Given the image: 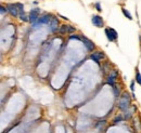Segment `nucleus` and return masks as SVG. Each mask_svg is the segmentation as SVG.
Here are the masks:
<instances>
[{
    "mask_svg": "<svg viewBox=\"0 0 141 133\" xmlns=\"http://www.w3.org/2000/svg\"><path fill=\"white\" fill-rule=\"evenodd\" d=\"M16 7H18V9L20 11V13H25V10H24V4L23 3H21V2H15Z\"/></svg>",
    "mask_w": 141,
    "mask_h": 133,
    "instance_id": "dca6fc26",
    "label": "nucleus"
},
{
    "mask_svg": "<svg viewBox=\"0 0 141 133\" xmlns=\"http://www.w3.org/2000/svg\"><path fill=\"white\" fill-rule=\"evenodd\" d=\"M104 34H105L106 39H108L110 42H116L117 39H118V34H117V32L115 31L114 28H112V27L105 28V29H104Z\"/></svg>",
    "mask_w": 141,
    "mask_h": 133,
    "instance_id": "7ed1b4c3",
    "label": "nucleus"
},
{
    "mask_svg": "<svg viewBox=\"0 0 141 133\" xmlns=\"http://www.w3.org/2000/svg\"><path fill=\"white\" fill-rule=\"evenodd\" d=\"M94 8L98 12H102V7H101V2L100 1H97L94 3Z\"/></svg>",
    "mask_w": 141,
    "mask_h": 133,
    "instance_id": "6ab92c4d",
    "label": "nucleus"
},
{
    "mask_svg": "<svg viewBox=\"0 0 141 133\" xmlns=\"http://www.w3.org/2000/svg\"><path fill=\"white\" fill-rule=\"evenodd\" d=\"M7 12H9L8 11V8H7V5L4 7L3 4H1V7H0V13H1V16H3Z\"/></svg>",
    "mask_w": 141,
    "mask_h": 133,
    "instance_id": "a211bd4d",
    "label": "nucleus"
},
{
    "mask_svg": "<svg viewBox=\"0 0 141 133\" xmlns=\"http://www.w3.org/2000/svg\"><path fill=\"white\" fill-rule=\"evenodd\" d=\"M91 23L97 28L104 27V20H103V17L101 15H98V14H93L91 16Z\"/></svg>",
    "mask_w": 141,
    "mask_h": 133,
    "instance_id": "423d86ee",
    "label": "nucleus"
},
{
    "mask_svg": "<svg viewBox=\"0 0 141 133\" xmlns=\"http://www.w3.org/2000/svg\"><path fill=\"white\" fill-rule=\"evenodd\" d=\"M125 120V118H124V116L123 115H120V116H117V117H115L114 119H113V121H114V123H117V122H121V121H124Z\"/></svg>",
    "mask_w": 141,
    "mask_h": 133,
    "instance_id": "f3484780",
    "label": "nucleus"
},
{
    "mask_svg": "<svg viewBox=\"0 0 141 133\" xmlns=\"http://www.w3.org/2000/svg\"><path fill=\"white\" fill-rule=\"evenodd\" d=\"M117 77H118V71L116 69H112L109 72V75L106 77V83L110 84L111 87H114L115 83H116Z\"/></svg>",
    "mask_w": 141,
    "mask_h": 133,
    "instance_id": "39448f33",
    "label": "nucleus"
},
{
    "mask_svg": "<svg viewBox=\"0 0 141 133\" xmlns=\"http://www.w3.org/2000/svg\"><path fill=\"white\" fill-rule=\"evenodd\" d=\"M76 32V28L74 27V26H72V25H70L69 26V34L67 35H72V34H74Z\"/></svg>",
    "mask_w": 141,
    "mask_h": 133,
    "instance_id": "412c9836",
    "label": "nucleus"
},
{
    "mask_svg": "<svg viewBox=\"0 0 141 133\" xmlns=\"http://www.w3.org/2000/svg\"><path fill=\"white\" fill-rule=\"evenodd\" d=\"M69 26L70 25H67V24L60 25V27H59V29H58V33L60 35H67L69 34Z\"/></svg>",
    "mask_w": 141,
    "mask_h": 133,
    "instance_id": "9b49d317",
    "label": "nucleus"
},
{
    "mask_svg": "<svg viewBox=\"0 0 141 133\" xmlns=\"http://www.w3.org/2000/svg\"><path fill=\"white\" fill-rule=\"evenodd\" d=\"M40 14H41V10H40V8H33V9H31V11H29V13H28L29 23L34 24L35 22L40 17Z\"/></svg>",
    "mask_w": 141,
    "mask_h": 133,
    "instance_id": "20e7f679",
    "label": "nucleus"
},
{
    "mask_svg": "<svg viewBox=\"0 0 141 133\" xmlns=\"http://www.w3.org/2000/svg\"><path fill=\"white\" fill-rule=\"evenodd\" d=\"M122 13H123V15L125 16V17H127L129 21H132V15H131V13L127 10V9H125V8H122Z\"/></svg>",
    "mask_w": 141,
    "mask_h": 133,
    "instance_id": "f8f14e48",
    "label": "nucleus"
},
{
    "mask_svg": "<svg viewBox=\"0 0 141 133\" xmlns=\"http://www.w3.org/2000/svg\"><path fill=\"white\" fill-rule=\"evenodd\" d=\"M20 20L22 21V22H29V17H28V14H26V13H20Z\"/></svg>",
    "mask_w": 141,
    "mask_h": 133,
    "instance_id": "4468645a",
    "label": "nucleus"
},
{
    "mask_svg": "<svg viewBox=\"0 0 141 133\" xmlns=\"http://www.w3.org/2000/svg\"><path fill=\"white\" fill-rule=\"evenodd\" d=\"M135 83H136V80H131V82H130V91L131 93H135Z\"/></svg>",
    "mask_w": 141,
    "mask_h": 133,
    "instance_id": "aec40b11",
    "label": "nucleus"
},
{
    "mask_svg": "<svg viewBox=\"0 0 141 133\" xmlns=\"http://www.w3.org/2000/svg\"><path fill=\"white\" fill-rule=\"evenodd\" d=\"M105 57H106V55L103 51H95V52L90 54V58L95 63H100L102 60H104Z\"/></svg>",
    "mask_w": 141,
    "mask_h": 133,
    "instance_id": "6e6552de",
    "label": "nucleus"
},
{
    "mask_svg": "<svg viewBox=\"0 0 141 133\" xmlns=\"http://www.w3.org/2000/svg\"><path fill=\"white\" fill-rule=\"evenodd\" d=\"M113 90H114L115 98H120L121 96V90H120V88H117V86H114L113 87Z\"/></svg>",
    "mask_w": 141,
    "mask_h": 133,
    "instance_id": "2eb2a0df",
    "label": "nucleus"
},
{
    "mask_svg": "<svg viewBox=\"0 0 141 133\" xmlns=\"http://www.w3.org/2000/svg\"><path fill=\"white\" fill-rule=\"evenodd\" d=\"M5 5H7V8H8V11H9L10 15L12 17H19L20 16V11H19L15 3H7Z\"/></svg>",
    "mask_w": 141,
    "mask_h": 133,
    "instance_id": "1a4fd4ad",
    "label": "nucleus"
},
{
    "mask_svg": "<svg viewBox=\"0 0 141 133\" xmlns=\"http://www.w3.org/2000/svg\"><path fill=\"white\" fill-rule=\"evenodd\" d=\"M131 99H130V95L127 93V92H123L121 94V96L118 98V103H117V106L118 108H120L121 110H126V109H128L131 105Z\"/></svg>",
    "mask_w": 141,
    "mask_h": 133,
    "instance_id": "f257e3e1",
    "label": "nucleus"
},
{
    "mask_svg": "<svg viewBox=\"0 0 141 133\" xmlns=\"http://www.w3.org/2000/svg\"><path fill=\"white\" fill-rule=\"evenodd\" d=\"M52 16H53V14H51V13H43V14H41L40 17L37 20L34 24H32V28L36 29V28L40 27L41 25H48L49 22L51 21V19H52Z\"/></svg>",
    "mask_w": 141,
    "mask_h": 133,
    "instance_id": "f03ea898",
    "label": "nucleus"
},
{
    "mask_svg": "<svg viewBox=\"0 0 141 133\" xmlns=\"http://www.w3.org/2000/svg\"><path fill=\"white\" fill-rule=\"evenodd\" d=\"M58 16H59V17H62V19H63L64 21H69V19H67V17H66V16H63V15H61V14H60V13H59V14H58Z\"/></svg>",
    "mask_w": 141,
    "mask_h": 133,
    "instance_id": "4be33fe9",
    "label": "nucleus"
},
{
    "mask_svg": "<svg viewBox=\"0 0 141 133\" xmlns=\"http://www.w3.org/2000/svg\"><path fill=\"white\" fill-rule=\"evenodd\" d=\"M80 37H81V41L84 42V46L86 47V49L89 51V52H92V51L95 49V46H94L93 41H91L90 39H88L87 37H85V36H80Z\"/></svg>",
    "mask_w": 141,
    "mask_h": 133,
    "instance_id": "9d476101",
    "label": "nucleus"
},
{
    "mask_svg": "<svg viewBox=\"0 0 141 133\" xmlns=\"http://www.w3.org/2000/svg\"><path fill=\"white\" fill-rule=\"evenodd\" d=\"M59 27H60V22H59V19L53 15L52 19H51V21L49 22V24H48L49 32L50 33H55V32H58Z\"/></svg>",
    "mask_w": 141,
    "mask_h": 133,
    "instance_id": "0eeeda50",
    "label": "nucleus"
},
{
    "mask_svg": "<svg viewBox=\"0 0 141 133\" xmlns=\"http://www.w3.org/2000/svg\"><path fill=\"white\" fill-rule=\"evenodd\" d=\"M135 80H136V82H137L139 86H141V74H140V71L138 70V68H136V76H135Z\"/></svg>",
    "mask_w": 141,
    "mask_h": 133,
    "instance_id": "ddd939ff",
    "label": "nucleus"
}]
</instances>
